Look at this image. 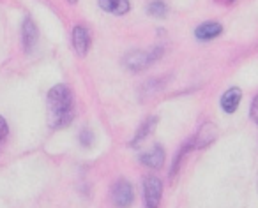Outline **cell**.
<instances>
[{
  "label": "cell",
  "instance_id": "6",
  "mask_svg": "<svg viewBox=\"0 0 258 208\" xmlns=\"http://www.w3.org/2000/svg\"><path fill=\"white\" fill-rule=\"evenodd\" d=\"M73 46H75L76 53L78 55H85L89 51L90 46V34L85 27L82 25H76L75 30H73Z\"/></svg>",
  "mask_w": 258,
  "mask_h": 208
},
{
  "label": "cell",
  "instance_id": "4",
  "mask_svg": "<svg viewBox=\"0 0 258 208\" xmlns=\"http://www.w3.org/2000/svg\"><path fill=\"white\" fill-rule=\"evenodd\" d=\"M111 199H113L115 206L127 208L135 199L133 185H131V183H129L127 180H124V178L118 180V182L113 185V189H111Z\"/></svg>",
  "mask_w": 258,
  "mask_h": 208
},
{
  "label": "cell",
  "instance_id": "3",
  "mask_svg": "<svg viewBox=\"0 0 258 208\" xmlns=\"http://www.w3.org/2000/svg\"><path fill=\"white\" fill-rule=\"evenodd\" d=\"M163 183L158 176H147L144 180V199L147 208H158L161 201Z\"/></svg>",
  "mask_w": 258,
  "mask_h": 208
},
{
  "label": "cell",
  "instance_id": "11",
  "mask_svg": "<svg viewBox=\"0 0 258 208\" xmlns=\"http://www.w3.org/2000/svg\"><path fill=\"white\" fill-rule=\"evenodd\" d=\"M193 140V145L197 148H200V147H207L211 141H214L216 140V129L212 127V124L211 122H207L204 127H202L200 131H198V134L195 138H191Z\"/></svg>",
  "mask_w": 258,
  "mask_h": 208
},
{
  "label": "cell",
  "instance_id": "15",
  "mask_svg": "<svg viewBox=\"0 0 258 208\" xmlns=\"http://www.w3.org/2000/svg\"><path fill=\"white\" fill-rule=\"evenodd\" d=\"M249 113H251V119H253V122L258 126V95L253 99V102H251V110H249Z\"/></svg>",
  "mask_w": 258,
  "mask_h": 208
},
{
  "label": "cell",
  "instance_id": "14",
  "mask_svg": "<svg viewBox=\"0 0 258 208\" xmlns=\"http://www.w3.org/2000/svg\"><path fill=\"white\" fill-rule=\"evenodd\" d=\"M92 141H94V136L89 129H83L82 133H80V143H82L83 147H90Z\"/></svg>",
  "mask_w": 258,
  "mask_h": 208
},
{
  "label": "cell",
  "instance_id": "16",
  "mask_svg": "<svg viewBox=\"0 0 258 208\" xmlns=\"http://www.w3.org/2000/svg\"><path fill=\"white\" fill-rule=\"evenodd\" d=\"M9 134V127H8V122H6L2 117H0V141H4Z\"/></svg>",
  "mask_w": 258,
  "mask_h": 208
},
{
  "label": "cell",
  "instance_id": "19",
  "mask_svg": "<svg viewBox=\"0 0 258 208\" xmlns=\"http://www.w3.org/2000/svg\"><path fill=\"white\" fill-rule=\"evenodd\" d=\"M256 185H258V182H256Z\"/></svg>",
  "mask_w": 258,
  "mask_h": 208
},
{
  "label": "cell",
  "instance_id": "18",
  "mask_svg": "<svg viewBox=\"0 0 258 208\" xmlns=\"http://www.w3.org/2000/svg\"><path fill=\"white\" fill-rule=\"evenodd\" d=\"M68 2H71V4H76V0H68Z\"/></svg>",
  "mask_w": 258,
  "mask_h": 208
},
{
  "label": "cell",
  "instance_id": "7",
  "mask_svg": "<svg viewBox=\"0 0 258 208\" xmlns=\"http://www.w3.org/2000/svg\"><path fill=\"white\" fill-rule=\"evenodd\" d=\"M140 161L142 164L149 166V168H161L165 164V150H163L161 145H156L152 150L140 155Z\"/></svg>",
  "mask_w": 258,
  "mask_h": 208
},
{
  "label": "cell",
  "instance_id": "9",
  "mask_svg": "<svg viewBox=\"0 0 258 208\" xmlns=\"http://www.w3.org/2000/svg\"><path fill=\"white\" fill-rule=\"evenodd\" d=\"M240 99H242V92H240V88L233 86V88L226 90V92L223 93V97H221V108L225 110L226 113H233L237 110V106H239Z\"/></svg>",
  "mask_w": 258,
  "mask_h": 208
},
{
  "label": "cell",
  "instance_id": "10",
  "mask_svg": "<svg viewBox=\"0 0 258 208\" xmlns=\"http://www.w3.org/2000/svg\"><path fill=\"white\" fill-rule=\"evenodd\" d=\"M99 8L110 15L122 16L129 11V0H99Z\"/></svg>",
  "mask_w": 258,
  "mask_h": 208
},
{
  "label": "cell",
  "instance_id": "2",
  "mask_svg": "<svg viewBox=\"0 0 258 208\" xmlns=\"http://www.w3.org/2000/svg\"><path fill=\"white\" fill-rule=\"evenodd\" d=\"M161 51H163L161 48H152L149 51H131L129 55H125L124 64L131 71H142V69L154 64L161 57Z\"/></svg>",
  "mask_w": 258,
  "mask_h": 208
},
{
  "label": "cell",
  "instance_id": "1",
  "mask_svg": "<svg viewBox=\"0 0 258 208\" xmlns=\"http://www.w3.org/2000/svg\"><path fill=\"white\" fill-rule=\"evenodd\" d=\"M73 92L68 85H55L48 92V122L53 129H60L73 120Z\"/></svg>",
  "mask_w": 258,
  "mask_h": 208
},
{
  "label": "cell",
  "instance_id": "5",
  "mask_svg": "<svg viewBox=\"0 0 258 208\" xmlns=\"http://www.w3.org/2000/svg\"><path fill=\"white\" fill-rule=\"evenodd\" d=\"M37 37H39V32H37L36 23L32 22V18H25L22 27V41L27 53H30L34 50V46L37 43Z\"/></svg>",
  "mask_w": 258,
  "mask_h": 208
},
{
  "label": "cell",
  "instance_id": "13",
  "mask_svg": "<svg viewBox=\"0 0 258 208\" xmlns=\"http://www.w3.org/2000/svg\"><path fill=\"white\" fill-rule=\"evenodd\" d=\"M166 11H168V9H166L165 2H161V0H154V2L149 4V15L151 16H156V18H165Z\"/></svg>",
  "mask_w": 258,
  "mask_h": 208
},
{
  "label": "cell",
  "instance_id": "8",
  "mask_svg": "<svg viewBox=\"0 0 258 208\" xmlns=\"http://www.w3.org/2000/svg\"><path fill=\"white\" fill-rule=\"evenodd\" d=\"M223 30L221 23L218 22H205L202 23V25L197 27V30H195V36H197V39L200 41H211L214 39L216 36H219Z\"/></svg>",
  "mask_w": 258,
  "mask_h": 208
},
{
  "label": "cell",
  "instance_id": "17",
  "mask_svg": "<svg viewBox=\"0 0 258 208\" xmlns=\"http://www.w3.org/2000/svg\"><path fill=\"white\" fill-rule=\"evenodd\" d=\"M216 2H221V4H232L235 0H216Z\"/></svg>",
  "mask_w": 258,
  "mask_h": 208
},
{
  "label": "cell",
  "instance_id": "12",
  "mask_svg": "<svg viewBox=\"0 0 258 208\" xmlns=\"http://www.w3.org/2000/svg\"><path fill=\"white\" fill-rule=\"evenodd\" d=\"M156 124H158V119H156V117H151V119L145 120V122L140 126V129L137 131V134H135V140L131 141V145H133V147H137V145L140 143V141H144L145 138H147L149 134H151L152 131H154Z\"/></svg>",
  "mask_w": 258,
  "mask_h": 208
}]
</instances>
